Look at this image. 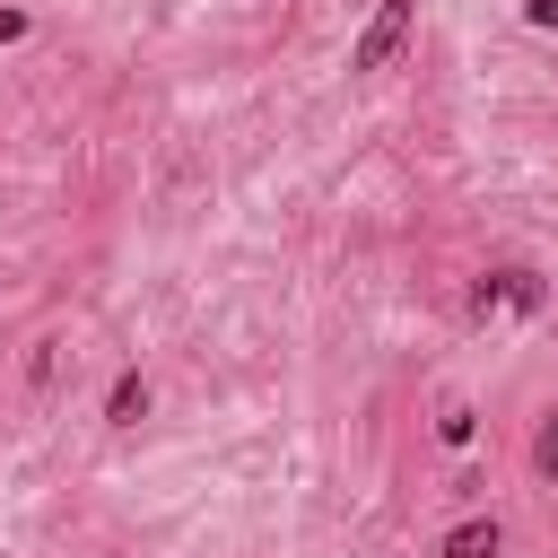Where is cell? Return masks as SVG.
<instances>
[{
  "mask_svg": "<svg viewBox=\"0 0 558 558\" xmlns=\"http://www.w3.org/2000/svg\"><path fill=\"white\" fill-rule=\"evenodd\" d=\"M410 26H418V0H384V9L366 17V35L349 44V70H392L401 44H410Z\"/></svg>",
  "mask_w": 558,
  "mask_h": 558,
  "instance_id": "6da1fadb",
  "label": "cell"
},
{
  "mask_svg": "<svg viewBox=\"0 0 558 558\" xmlns=\"http://www.w3.org/2000/svg\"><path fill=\"white\" fill-rule=\"evenodd\" d=\"M523 17H532V26H558V0H532Z\"/></svg>",
  "mask_w": 558,
  "mask_h": 558,
  "instance_id": "52a82bcc",
  "label": "cell"
},
{
  "mask_svg": "<svg viewBox=\"0 0 558 558\" xmlns=\"http://www.w3.org/2000/svg\"><path fill=\"white\" fill-rule=\"evenodd\" d=\"M26 35V9H0V44H17Z\"/></svg>",
  "mask_w": 558,
  "mask_h": 558,
  "instance_id": "8992f818",
  "label": "cell"
},
{
  "mask_svg": "<svg viewBox=\"0 0 558 558\" xmlns=\"http://www.w3.org/2000/svg\"><path fill=\"white\" fill-rule=\"evenodd\" d=\"M140 410H148V375H113V392H105V418H113V427H140Z\"/></svg>",
  "mask_w": 558,
  "mask_h": 558,
  "instance_id": "3957f363",
  "label": "cell"
},
{
  "mask_svg": "<svg viewBox=\"0 0 558 558\" xmlns=\"http://www.w3.org/2000/svg\"><path fill=\"white\" fill-rule=\"evenodd\" d=\"M471 427H480L471 401H445V410H436V436H445V445H471Z\"/></svg>",
  "mask_w": 558,
  "mask_h": 558,
  "instance_id": "277c9868",
  "label": "cell"
},
{
  "mask_svg": "<svg viewBox=\"0 0 558 558\" xmlns=\"http://www.w3.org/2000/svg\"><path fill=\"white\" fill-rule=\"evenodd\" d=\"M532 471L558 480V410H541V436H532Z\"/></svg>",
  "mask_w": 558,
  "mask_h": 558,
  "instance_id": "5b68a950",
  "label": "cell"
},
{
  "mask_svg": "<svg viewBox=\"0 0 558 558\" xmlns=\"http://www.w3.org/2000/svg\"><path fill=\"white\" fill-rule=\"evenodd\" d=\"M497 541H506V532H497V514H462V523L436 541V558H497Z\"/></svg>",
  "mask_w": 558,
  "mask_h": 558,
  "instance_id": "7a4b0ae2",
  "label": "cell"
}]
</instances>
